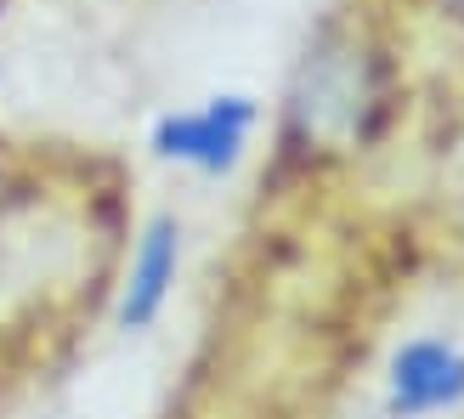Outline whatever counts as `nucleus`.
Listing matches in <instances>:
<instances>
[{"mask_svg": "<svg viewBox=\"0 0 464 419\" xmlns=\"http://www.w3.org/2000/svg\"><path fill=\"white\" fill-rule=\"evenodd\" d=\"M249 125H255V108L244 97H216L193 113L159 120L153 148L165 159H181V165H198V171H232L249 142Z\"/></svg>", "mask_w": 464, "mask_h": 419, "instance_id": "f257e3e1", "label": "nucleus"}, {"mask_svg": "<svg viewBox=\"0 0 464 419\" xmlns=\"http://www.w3.org/2000/svg\"><path fill=\"white\" fill-rule=\"evenodd\" d=\"M391 414L397 419H420V414H442L464 403V352L448 340H408L391 357Z\"/></svg>", "mask_w": 464, "mask_h": 419, "instance_id": "f03ea898", "label": "nucleus"}, {"mask_svg": "<svg viewBox=\"0 0 464 419\" xmlns=\"http://www.w3.org/2000/svg\"><path fill=\"white\" fill-rule=\"evenodd\" d=\"M368 102V74L357 52H317L300 85V120L317 131H357Z\"/></svg>", "mask_w": 464, "mask_h": 419, "instance_id": "7ed1b4c3", "label": "nucleus"}, {"mask_svg": "<svg viewBox=\"0 0 464 419\" xmlns=\"http://www.w3.org/2000/svg\"><path fill=\"white\" fill-rule=\"evenodd\" d=\"M176 261H181V232L170 216L148 221L142 244L130 255V272H125V295H120V323L125 329H148L165 307V295L176 284Z\"/></svg>", "mask_w": 464, "mask_h": 419, "instance_id": "20e7f679", "label": "nucleus"}]
</instances>
